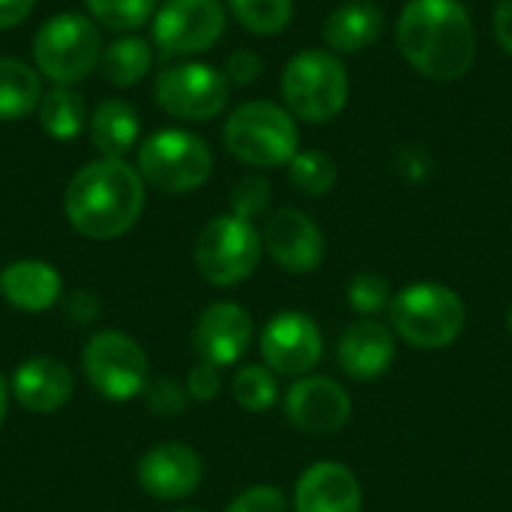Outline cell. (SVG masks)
Returning <instances> with one entry per match:
<instances>
[{"mask_svg":"<svg viewBox=\"0 0 512 512\" xmlns=\"http://www.w3.org/2000/svg\"><path fill=\"white\" fill-rule=\"evenodd\" d=\"M396 45L408 66L432 81H459L477 57L474 21L462 0H411L399 15Z\"/></svg>","mask_w":512,"mask_h":512,"instance_id":"obj_1","label":"cell"},{"mask_svg":"<svg viewBox=\"0 0 512 512\" xmlns=\"http://www.w3.org/2000/svg\"><path fill=\"white\" fill-rule=\"evenodd\" d=\"M63 210L81 237H123L144 213V180L123 159H96L69 180Z\"/></svg>","mask_w":512,"mask_h":512,"instance_id":"obj_2","label":"cell"},{"mask_svg":"<svg viewBox=\"0 0 512 512\" xmlns=\"http://www.w3.org/2000/svg\"><path fill=\"white\" fill-rule=\"evenodd\" d=\"M351 93V78L339 54L327 48H306L294 54L282 72V96L288 111L306 123L336 120Z\"/></svg>","mask_w":512,"mask_h":512,"instance_id":"obj_3","label":"cell"},{"mask_svg":"<svg viewBox=\"0 0 512 512\" xmlns=\"http://www.w3.org/2000/svg\"><path fill=\"white\" fill-rule=\"evenodd\" d=\"M225 147L252 168H279L300 153V129L288 108L255 99L231 111L225 123Z\"/></svg>","mask_w":512,"mask_h":512,"instance_id":"obj_4","label":"cell"},{"mask_svg":"<svg viewBox=\"0 0 512 512\" xmlns=\"http://www.w3.org/2000/svg\"><path fill=\"white\" fill-rule=\"evenodd\" d=\"M393 330L414 348L435 351L453 345L468 321L462 297L438 282H417L402 288L390 303Z\"/></svg>","mask_w":512,"mask_h":512,"instance_id":"obj_5","label":"cell"},{"mask_svg":"<svg viewBox=\"0 0 512 512\" xmlns=\"http://www.w3.org/2000/svg\"><path fill=\"white\" fill-rule=\"evenodd\" d=\"M138 174L144 183L168 195L195 192L213 174V153L195 132L159 129L138 150Z\"/></svg>","mask_w":512,"mask_h":512,"instance_id":"obj_6","label":"cell"},{"mask_svg":"<svg viewBox=\"0 0 512 512\" xmlns=\"http://www.w3.org/2000/svg\"><path fill=\"white\" fill-rule=\"evenodd\" d=\"M102 57L96 24L81 12H60L48 18L33 39L36 69L54 84H75L87 78Z\"/></svg>","mask_w":512,"mask_h":512,"instance_id":"obj_7","label":"cell"},{"mask_svg":"<svg viewBox=\"0 0 512 512\" xmlns=\"http://www.w3.org/2000/svg\"><path fill=\"white\" fill-rule=\"evenodd\" d=\"M264 243L261 234L249 219H240L234 213L216 216L204 225L195 243V267L198 273L216 285V288H231L246 282L258 261H261Z\"/></svg>","mask_w":512,"mask_h":512,"instance_id":"obj_8","label":"cell"},{"mask_svg":"<svg viewBox=\"0 0 512 512\" xmlns=\"http://www.w3.org/2000/svg\"><path fill=\"white\" fill-rule=\"evenodd\" d=\"M81 366L90 387L108 402H129L147 390V354L120 330L93 333L84 345Z\"/></svg>","mask_w":512,"mask_h":512,"instance_id":"obj_9","label":"cell"},{"mask_svg":"<svg viewBox=\"0 0 512 512\" xmlns=\"http://www.w3.org/2000/svg\"><path fill=\"white\" fill-rule=\"evenodd\" d=\"M156 102L177 120L204 123L225 111L228 78L210 63H171L156 75Z\"/></svg>","mask_w":512,"mask_h":512,"instance_id":"obj_10","label":"cell"},{"mask_svg":"<svg viewBox=\"0 0 512 512\" xmlns=\"http://www.w3.org/2000/svg\"><path fill=\"white\" fill-rule=\"evenodd\" d=\"M225 33L222 0H165L153 15V42L162 57L210 51Z\"/></svg>","mask_w":512,"mask_h":512,"instance_id":"obj_11","label":"cell"},{"mask_svg":"<svg viewBox=\"0 0 512 512\" xmlns=\"http://www.w3.org/2000/svg\"><path fill=\"white\" fill-rule=\"evenodd\" d=\"M324 351L318 324L303 312H279L261 333V354L276 375H309Z\"/></svg>","mask_w":512,"mask_h":512,"instance_id":"obj_12","label":"cell"},{"mask_svg":"<svg viewBox=\"0 0 512 512\" xmlns=\"http://www.w3.org/2000/svg\"><path fill=\"white\" fill-rule=\"evenodd\" d=\"M261 243L270 258L288 273H312L324 261L327 249L321 228L294 207H282L264 222Z\"/></svg>","mask_w":512,"mask_h":512,"instance_id":"obj_13","label":"cell"},{"mask_svg":"<svg viewBox=\"0 0 512 512\" xmlns=\"http://www.w3.org/2000/svg\"><path fill=\"white\" fill-rule=\"evenodd\" d=\"M285 414L291 426L309 435L339 432L351 420V396L333 378H300L285 396Z\"/></svg>","mask_w":512,"mask_h":512,"instance_id":"obj_14","label":"cell"},{"mask_svg":"<svg viewBox=\"0 0 512 512\" xmlns=\"http://www.w3.org/2000/svg\"><path fill=\"white\" fill-rule=\"evenodd\" d=\"M204 477L201 456L177 441L156 444L138 462V486L156 501H183L189 498Z\"/></svg>","mask_w":512,"mask_h":512,"instance_id":"obj_15","label":"cell"},{"mask_svg":"<svg viewBox=\"0 0 512 512\" xmlns=\"http://www.w3.org/2000/svg\"><path fill=\"white\" fill-rule=\"evenodd\" d=\"M252 342V315L237 303H213L201 312L192 345L195 354L210 366H234Z\"/></svg>","mask_w":512,"mask_h":512,"instance_id":"obj_16","label":"cell"},{"mask_svg":"<svg viewBox=\"0 0 512 512\" xmlns=\"http://www.w3.org/2000/svg\"><path fill=\"white\" fill-rule=\"evenodd\" d=\"M297 512H360L363 489L342 462H315L303 471L294 489Z\"/></svg>","mask_w":512,"mask_h":512,"instance_id":"obj_17","label":"cell"},{"mask_svg":"<svg viewBox=\"0 0 512 512\" xmlns=\"http://www.w3.org/2000/svg\"><path fill=\"white\" fill-rule=\"evenodd\" d=\"M75 390L72 369L57 357H30L24 360L15 375L9 393L15 402L30 414H57Z\"/></svg>","mask_w":512,"mask_h":512,"instance_id":"obj_18","label":"cell"},{"mask_svg":"<svg viewBox=\"0 0 512 512\" xmlns=\"http://www.w3.org/2000/svg\"><path fill=\"white\" fill-rule=\"evenodd\" d=\"M396 360V339L378 321H354L339 339V363L357 381L381 378Z\"/></svg>","mask_w":512,"mask_h":512,"instance_id":"obj_19","label":"cell"},{"mask_svg":"<svg viewBox=\"0 0 512 512\" xmlns=\"http://www.w3.org/2000/svg\"><path fill=\"white\" fill-rule=\"evenodd\" d=\"M0 294L9 306L21 312H45L63 294V279L54 264L21 258L3 267L0 273Z\"/></svg>","mask_w":512,"mask_h":512,"instance_id":"obj_20","label":"cell"},{"mask_svg":"<svg viewBox=\"0 0 512 512\" xmlns=\"http://www.w3.org/2000/svg\"><path fill=\"white\" fill-rule=\"evenodd\" d=\"M384 12L372 0H348L324 21V42L333 54H360L384 33Z\"/></svg>","mask_w":512,"mask_h":512,"instance_id":"obj_21","label":"cell"},{"mask_svg":"<svg viewBox=\"0 0 512 512\" xmlns=\"http://www.w3.org/2000/svg\"><path fill=\"white\" fill-rule=\"evenodd\" d=\"M138 132H141L138 111L123 99L99 102L90 117V138L102 153V159H123V153H129L132 144L138 141Z\"/></svg>","mask_w":512,"mask_h":512,"instance_id":"obj_22","label":"cell"},{"mask_svg":"<svg viewBox=\"0 0 512 512\" xmlns=\"http://www.w3.org/2000/svg\"><path fill=\"white\" fill-rule=\"evenodd\" d=\"M42 102L39 72L24 60L0 57V120H21Z\"/></svg>","mask_w":512,"mask_h":512,"instance_id":"obj_23","label":"cell"},{"mask_svg":"<svg viewBox=\"0 0 512 512\" xmlns=\"http://www.w3.org/2000/svg\"><path fill=\"white\" fill-rule=\"evenodd\" d=\"M39 123H42V129L54 141H72V138H78L81 129H84V123H87L84 96L78 90H72L69 84L51 87L42 96V102H39Z\"/></svg>","mask_w":512,"mask_h":512,"instance_id":"obj_24","label":"cell"},{"mask_svg":"<svg viewBox=\"0 0 512 512\" xmlns=\"http://www.w3.org/2000/svg\"><path fill=\"white\" fill-rule=\"evenodd\" d=\"M150 63H153V51H150V42L141 36L114 39L108 48H102V57H99L102 75L117 87L138 84L150 72Z\"/></svg>","mask_w":512,"mask_h":512,"instance_id":"obj_25","label":"cell"},{"mask_svg":"<svg viewBox=\"0 0 512 512\" xmlns=\"http://www.w3.org/2000/svg\"><path fill=\"white\" fill-rule=\"evenodd\" d=\"M288 180L294 189H300L303 195H327L336 180H339V168L336 159L324 150H300L291 162H288Z\"/></svg>","mask_w":512,"mask_h":512,"instance_id":"obj_26","label":"cell"},{"mask_svg":"<svg viewBox=\"0 0 512 512\" xmlns=\"http://www.w3.org/2000/svg\"><path fill=\"white\" fill-rule=\"evenodd\" d=\"M234 18L255 36H276L291 24L294 0H228Z\"/></svg>","mask_w":512,"mask_h":512,"instance_id":"obj_27","label":"cell"},{"mask_svg":"<svg viewBox=\"0 0 512 512\" xmlns=\"http://www.w3.org/2000/svg\"><path fill=\"white\" fill-rule=\"evenodd\" d=\"M231 393L237 399L240 408L252 411V414H264L267 408H273L279 387H276V375L267 366H243L234 381H231Z\"/></svg>","mask_w":512,"mask_h":512,"instance_id":"obj_28","label":"cell"},{"mask_svg":"<svg viewBox=\"0 0 512 512\" xmlns=\"http://www.w3.org/2000/svg\"><path fill=\"white\" fill-rule=\"evenodd\" d=\"M84 3L96 21H102L111 30L129 33L144 21H150V15H156L159 0H84Z\"/></svg>","mask_w":512,"mask_h":512,"instance_id":"obj_29","label":"cell"},{"mask_svg":"<svg viewBox=\"0 0 512 512\" xmlns=\"http://www.w3.org/2000/svg\"><path fill=\"white\" fill-rule=\"evenodd\" d=\"M348 303L360 312V315H375L384 306L393 303L390 294V282L381 273H357L348 285Z\"/></svg>","mask_w":512,"mask_h":512,"instance_id":"obj_30","label":"cell"},{"mask_svg":"<svg viewBox=\"0 0 512 512\" xmlns=\"http://www.w3.org/2000/svg\"><path fill=\"white\" fill-rule=\"evenodd\" d=\"M270 195H273V189L264 177H246L231 192V213L252 222L255 216H261L270 207Z\"/></svg>","mask_w":512,"mask_h":512,"instance_id":"obj_31","label":"cell"},{"mask_svg":"<svg viewBox=\"0 0 512 512\" xmlns=\"http://www.w3.org/2000/svg\"><path fill=\"white\" fill-rule=\"evenodd\" d=\"M144 393H147V408H150V414L165 417V420L180 417V414L186 411V405H189L186 384H177V381H171V378L153 381Z\"/></svg>","mask_w":512,"mask_h":512,"instance_id":"obj_32","label":"cell"},{"mask_svg":"<svg viewBox=\"0 0 512 512\" xmlns=\"http://www.w3.org/2000/svg\"><path fill=\"white\" fill-rule=\"evenodd\" d=\"M225 512H288V498L276 486H249L243 489Z\"/></svg>","mask_w":512,"mask_h":512,"instance_id":"obj_33","label":"cell"},{"mask_svg":"<svg viewBox=\"0 0 512 512\" xmlns=\"http://www.w3.org/2000/svg\"><path fill=\"white\" fill-rule=\"evenodd\" d=\"M222 390V375H219V366H210V363H198L189 378H186V393L189 399H198V402H210L216 399Z\"/></svg>","mask_w":512,"mask_h":512,"instance_id":"obj_34","label":"cell"},{"mask_svg":"<svg viewBox=\"0 0 512 512\" xmlns=\"http://www.w3.org/2000/svg\"><path fill=\"white\" fill-rule=\"evenodd\" d=\"M261 75V57L249 48L243 51H234L228 57V66H225V78L228 81H237V84H252L255 78Z\"/></svg>","mask_w":512,"mask_h":512,"instance_id":"obj_35","label":"cell"},{"mask_svg":"<svg viewBox=\"0 0 512 512\" xmlns=\"http://www.w3.org/2000/svg\"><path fill=\"white\" fill-rule=\"evenodd\" d=\"M495 39L512 57V0H498V9H495Z\"/></svg>","mask_w":512,"mask_h":512,"instance_id":"obj_36","label":"cell"},{"mask_svg":"<svg viewBox=\"0 0 512 512\" xmlns=\"http://www.w3.org/2000/svg\"><path fill=\"white\" fill-rule=\"evenodd\" d=\"M36 0H0V30H9L21 24L33 12Z\"/></svg>","mask_w":512,"mask_h":512,"instance_id":"obj_37","label":"cell"},{"mask_svg":"<svg viewBox=\"0 0 512 512\" xmlns=\"http://www.w3.org/2000/svg\"><path fill=\"white\" fill-rule=\"evenodd\" d=\"M69 315H72L78 324H87V321L96 315V300H93L90 294H84V291L72 294V300H69Z\"/></svg>","mask_w":512,"mask_h":512,"instance_id":"obj_38","label":"cell"},{"mask_svg":"<svg viewBox=\"0 0 512 512\" xmlns=\"http://www.w3.org/2000/svg\"><path fill=\"white\" fill-rule=\"evenodd\" d=\"M6 405H9V387L0 375V429H3V420H6Z\"/></svg>","mask_w":512,"mask_h":512,"instance_id":"obj_39","label":"cell"},{"mask_svg":"<svg viewBox=\"0 0 512 512\" xmlns=\"http://www.w3.org/2000/svg\"><path fill=\"white\" fill-rule=\"evenodd\" d=\"M174 512H201V510H195V507H183V510H174Z\"/></svg>","mask_w":512,"mask_h":512,"instance_id":"obj_40","label":"cell"},{"mask_svg":"<svg viewBox=\"0 0 512 512\" xmlns=\"http://www.w3.org/2000/svg\"><path fill=\"white\" fill-rule=\"evenodd\" d=\"M507 327H510V333H512V306H510V315H507Z\"/></svg>","mask_w":512,"mask_h":512,"instance_id":"obj_41","label":"cell"}]
</instances>
